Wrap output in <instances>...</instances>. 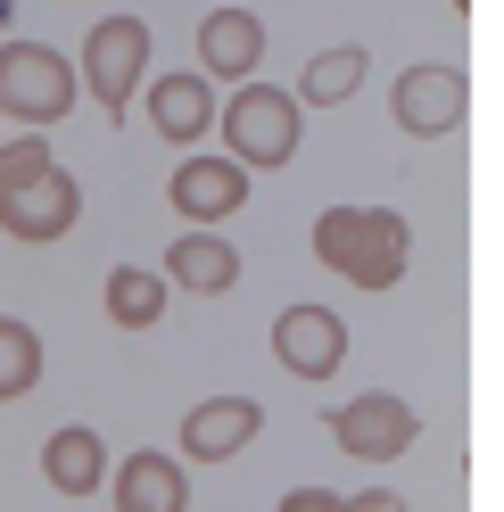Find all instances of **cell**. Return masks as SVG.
Wrapping results in <instances>:
<instances>
[{
	"label": "cell",
	"instance_id": "1",
	"mask_svg": "<svg viewBox=\"0 0 504 512\" xmlns=\"http://www.w3.org/2000/svg\"><path fill=\"white\" fill-rule=\"evenodd\" d=\"M314 265L339 273L348 290H397L414 265V223L397 207H323L314 215Z\"/></svg>",
	"mask_w": 504,
	"mask_h": 512
},
{
	"label": "cell",
	"instance_id": "2",
	"mask_svg": "<svg viewBox=\"0 0 504 512\" xmlns=\"http://www.w3.org/2000/svg\"><path fill=\"white\" fill-rule=\"evenodd\" d=\"M298 133H306V108L290 100V83H240L232 100H215V141H224V157L257 182L273 166H290L298 157Z\"/></svg>",
	"mask_w": 504,
	"mask_h": 512
},
{
	"label": "cell",
	"instance_id": "3",
	"mask_svg": "<svg viewBox=\"0 0 504 512\" xmlns=\"http://www.w3.org/2000/svg\"><path fill=\"white\" fill-rule=\"evenodd\" d=\"M75 58L50 50V42H25L9 34L0 42V116H17L25 133H50L58 116H75Z\"/></svg>",
	"mask_w": 504,
	"mask_h": 512
},
{
	"label": "cell",
	"instance_id": "4",
	"mask_svg": "<svg viewBox=\"0 0 504 512\" xmlns=\"http://www.w3.org/2000/svg\"><path fill=\"white\" fill-rule=\"evenodd\" d=\"M149 83V17H100L83 34V58H75V91L91 108H100L108 124L141 100Z\"/></svg>",
	"mask_w": 504,
	"mask_h": 512
},
{
	"label": "cell",
	"instance_id": "5",
	"mask_svg": "<svg viewBox=\"0 0 504 512\" xmlns=\"http://www.w3.org/2000/svg\"><path fill=\"white\" fill-rule=\"evenodd\" d=\"M331 438H339V455H356V463H397V455H414L422 413L397 389H364V397H348L331 413Z\"/></svg>",
	"mask_w": 504,
	"mask_h": 512
},
{
	"label": "cell",
	"instance_id": "6",
	"mask_svg": "<svg viewBox=\"0 0 504 512\" xmlns=\"http://www.w3.org/2000/svg\"><path fill=\"white\" fill-rule=\"evenodd\" d=\"M389 116H397V133H414V141H447L455 124L471 116V75H463V67H438V58H422V67H405V75H397Z\"/></svg>",
	"mask_w": 504,
	"mask_h": 512
},
{
	"label": "cell",
	"instance_id": "7",
	"mask_svg": "<svg viewBox=\"0 0 504 512\" xmlns=\"http://www.w3.org/2000/svg\"><path fill=\"white\" fill-rule=\"evenodd\" d=\"M83 223V182L67 166H42L34 182H17V190H0V232L25 240V248H50V240H67Z\"/></svg>",
	"mask_w": 504,
	"mask_h": 512
},
{
	"label": "cell",
	"instance_id": "8",
	"mask_svg": "<svg viewBox=\"0 0 504 512\" xmlns=\"http://www.w3.org/2000/svg\"><path fill=\"white\" fill-rule=\"evenodd\" d=\"M273 364L290 380H331L348 364V323H339V306H323V298L281 306L273 314Z\"/></svg>",
	"mask_w": 504,
	"mask_h": 512
},
{
	"label": "cell",
	"instance_id": "9",
	"mask_svg": "<svg viewBox=\"0 0 504 512\" xmlns=\"http://www.w3.org/2000/svg\"><path fill=\"white\" fill-rule=\"evenodd\" d=\"M257 430H265L257 397H199L182 413V430H174V463H232Z\"/></svg>",
	"mask_w": 504,
	"mask_h": 512
},
{
	"label": "cell",
	"instance_id": "10",
	"mask_svg": "<svg viewBox=\"0 0 504 512\" xmlns=\"http://www.w3.org/2000/svg\"><path fill=\"white\" fill-rule=\"evenodd\" d=\"M166 199H174V215L191 223V232H215V223H232L248 207V174L232 166V157H182Z\"/></svg>",
	"mask_w": 504,
	"mask_h": 512
},
{
	"label": "cell",
	"instance_id": "11",
	"mask_svg": "<svg viewBox=\"0 0 504 512\" xmlns=\"http://www.w3.org/2000/svg\"><path fill=\"white\" fill-rule=\"evenodd\" d=\"M141 100H149V124H157V141H166V149L215 141V83L199 67H174V75L141 83Z\"/></svg>",
	"mask_w": 504,
	"mask_h": 512
},
{
	"label": "cell",
	"instance_id": "12",
	"mask_svg": "<svg viewBox=\"0 0 504 512\" xmlns=\"http://www.w3.org/2000/svg\"><path fill=\"white\" fill-rule=\"evenodd\" d=\"M265 67V17L257 9H207L199 17V75L207 83H257Z\"/></svg>",
	"mask_w": 504,
	"mask_h": 512
},
{
	"label": "cell",
	"instance_id": "13",
	"mask_svg": "<svg viewBox=\"0 0 504 512\" xmlns=\"http://www.w3.org/2000/svg\"><path fill=\"white\" fill-rule=\"evenodd\" d=\"M108 496L116 512H191V463H174L166 446H133L108 471Z\"/></svg>",
	"mask_w": 504,
	"mask_h": 512
},
{
	"label": "cell",
	"instance_id": "14",
	"mask_svg": "<svg viewBox=\"0 0 504 512\" xmlns=\"http://www.w3.org/2000/svg\"><path fill=\"white\" fill-rule=\"evenodd\" d=\"M157 281L191 290V298H224V290H240V248L224 232H182L166 248V265H157Z\"/></svg>",
	"mask_w": 504,
	"mask_h": 512
},
{
	"label": "cell",
	"instance_id": "15",
	"mask_svg": "<svg viewBox=\"0 0 504 512\" xmlns=\"http://www.w3.org/2000/svg\"><path fill=\"white\" fill-rule=\"evenodd\" d=\"M42 479L58 496H100L108 488V438L91 430V422H58L42 438Z\"/></svg>",
	"mask_w": 504,
	"mask_h": 512
},
{
	"label": "cell",
	"instance_id": "16",
	"mask_svg": "<svg viewBox=\"0 0 504 512\" xmlns=\"http://www.w3.org/2000/svg\"><path fill=\"white\" fill-rule=\"evenodd\" d=\"M364 83H372V50L364 42H339V50H314L306 58V75L290 83V100L298 108H348Z\"/></svg>",
	"mask_w": 504,
	"mask_h": 512
},
{
	"label": "cell",
	"instance_id": "17",
	"mask_svg": "<svg viewBox=\"0 0 504 512\" xmlns=\"http://www.w3.org/2000/svg\"><path fill=\"white\" fill-rule=\"evenodd\" d=\"M100 306H108V323H116V331H149L157 314L174 306V290L157 281V265H116V273L100 281Z\"/></svg>",
	"mask_w": 504,
	"mask_h": 512
},
{
	"label": "cell",
	"instance_id": "18",
	"mask_svg": "<svg viewBox=\"0 0 504 512\" xmlns=\"http://www.w3.org/2000/svg\"><path fill=\"white\" fill-rule=\"evenodd\" d=\"M42 389V331L25 314H0V405Z\"/></svg>",
	"mask_w": 504,
	"mask_h": 512
},
{
	"label": "cell",
	"instance_id": "19",
	"mask_svg": "<svg viewBox=\"0 0 504 512\" xmlns=\"http://www.w3.org/2000/svg\"><path fill=\"white\" fill-rule=\"evenodd\" d=\"M42 166H58V157L42 149V133H17V141H0V190H17V182H34Z\"/></svg>",
	"mask_w": 504,
	"mask_h": 512
},
{
	"label": "cell",
	"instance_id": "20",
	"mask_svg": "<svg viewBox=\"0 0 504 512\" xmlns=\"http://www.w3.org/2000/svg\"><path fill=\"white\" fill-rule=\"evenodd\" d=\"M281 512H348V496H339V488H314V479H306V488L281 496Z\"/></svg>",
	"mask_w": 504,
	"mask_h": 512
},
{
	"label": "cell",
	"instance_id": "21",
	"mask_svg": "<svg viewBox=\"0 0 504 512\" xmlns=\"http://www.w3.org/2000/svg\"><path fill=\"white\" fill-rule=\"evenodd\" d=\"M348 512H405V496L397 488H364V496H348Z\"/></svg>",
	"mask_w": 504,
	"mask_h": 512
},
{
	"label": "cell",
	"instance_id": "22",
	"mask_svg": "<svg viewBox=\"0 0 504 512\" xmlns=\"http://www.w3.org/2000/svg\"><path fill=\"white\" fill-rule=\"evenodd\" d=\"M447 9H455V17H471V0H447Z\"/></svg>",
	"mask_w": 504,
	"mask_h": 512
},
{
	"label": "cell",
	"instance_id": "23",
	"mask_svg": "<svg viewBox=\"0 0 504 512\" xmlns=\"http://www.w3.org/2000/svg\"><path fill=\"white\" fill-rule=\"evenodd\" d=\"M0 124H9V116H0Z\"/></svg>",
	"mask_w": 504,
	"mask_h": 512
}]
</instances>
